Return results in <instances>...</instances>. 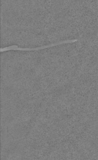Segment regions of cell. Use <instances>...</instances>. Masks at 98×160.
Here are the masks:
<instances>
[{
    "mask_svg": "<svg viewBox=\"0 0 98 160\" xmlns=\"http://www.w3.org/2000/svg\"><path fill=\"white\" fill-rule=\"evenodd\" d=\"M78 41V39H71V40H64L60 41L57 43H53L49 45L46 46H39L35 48H21L17 46H8L7 47H5L4 48L1 49V51H10V50H19V51H37V50H43L45 49L50 48L54 46H59L62 44H68V43H74L75 42H77Z\"/></svg>",
    "mask_w": 98,
    "mask_h": 160,
    "instance_id": "1",
    "label": "cell"
}]
</instances>
